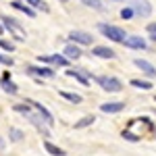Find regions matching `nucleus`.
Listing matches in <instances>:
<instances>
[{
    "instance_id": "1",
    "label": "nucleus",
    "mask_w": 156,
    "mask_h": 156,
    "mask_svg": "<svg viewBox=\"0 0 156 156\" xmlns=\"http://www.w3.org/2000/svg\"><path fill=\"white\" fill-rule=\"evenodd\" d=\"M98 29H100V34L104 37H108L110 42H123L127 34H125V29H121L117 25H108V23H100L98 25Z\"/></svg>"
},
{
    "instance_id": "2",
    "label": "nucleus",
    "mask_w": 156,
    "mask_h": 156,
    "mask_svg": "<svg viewBox=\"0 0 156 156\" xmlns=\"http://www.w3.org/2000/svg\"><path fill=\"white\" fill-rule=\"evenodd\" d=\"M0 21H2L4 31H6V29H9V31H12L17 40H23V37H25V34L21 31V23H19L17 19H12V17H9V15H2V17H0Z\"/></svg>"
},
{
    "instance_id": "3",
    "label": "nucleus",
    "mask_w": 156,
    "mask_h": 156,
    "mask_svg": "<svg viewBox=\"0 0 156 156\" xmlns=\"http://www.w3.org/2000/svg\"><path fill=\"white\" fill-rule=\"evenodd\" d=\"M98 85L102 87V90H106V92H119L121 87H123V83H121L117 77H106V75H100V77H96Z\"/></svg>"
},
{
    "instance_id": "4",
    "label": "nucleus",
    "mask_w": 156,
    "mask_h": 156,
    "mask_svg": "<svg viewBox=\"0 0 156 156\" xmlns=\"http://www.w3.org/2000/svg\"><path fill=\"white\" fill-rule=\"evenodd\" d=\"M129 9L133 11V15H140V17H150L152 15V4L148 0H133Z\"/></svg>"
},
{
    "instance_id": "5",
    "label": "nucleus",
    "mask_w": 156,
    "mask_h": 156,
    "mask_svg": "<svg viewBox=\"0 0 156 156\" xmlns=\"http://www.w3.org/2000/svg\"><path fill=\"white\" fill-rule=\"evenodd\" d=\"M25 119L29 121V123H34V125H36V129H37L40 133H44V135H48V133H50V129H48L50 125H48L44 119H42L37 112H34V110H31V112H27V115H25Z\"/></svg>"
},
{
    "instance_id": "6",
    "label": "nucleus",
    "mask_w": 156,
    "mask_h": 156,
    "mask_svg": "<svg viewBox=\"0 0 156 156\" xmlns=\"http://www.w3.org/2000/svg\"><path fill=\"white\" fill-rule=\"evenodd\" d=\"M69 40H73L75 44H81V46H87V44H92V42H94L92 34L81 31V29H75V31H71V34H69Z\"/></svg>"
},
{
    "instance_id": "7",
    "label": "nucleus",
    "mask_w": 156,
    "mask_h": 156,
    "mask_svg": "<svg viewBox=\"0 0 156 156\" xmlns=\"http://www.w3.org/2000/svg\"><path fill=\"white\" fill-rule=\"evenodd\" d=\"M40 62H48L54 67H69V58H65L62 54H50V56H37Z\"/></svg>"
},
{
    "instance_id": "8",
    "label": "nucleus",
    "mask_w": 156,
    "mask_h": 156,
    "mask_svg": "<svg viewBox=\"0 0 156 156\" xmlns=\"http://www.w3.org/2000/svg\"><path fill=\"white\" fill-rule=\"evenodd\" d=\"M123 42H125L127 48H131V50H146V48H148V46H146V40H144V37H140V36L125 37Z\"/></svg>"
},
{
    "instance_id": "9",
    "label": "nucleus",
    "mask_w": 156,
    "mask_h": 156,
    "mask_svg": "<svg viewBox=\"0 0 156 156\" xmlns=\"http://www.w3.org/2000/svg\"><path fill=\"white\" fill-rule=\"evenodd\" d=\"M0 87H2L6 94H11V96H15V94L19 92V90H17V85L12 83V79H11V75H9V73H4V75H2V79H0Z\"/></svg>"
},
{
    "instance_id": "10",
    "label": "nucleus",
    "mask_w": 156,
    "mask_h": 156,
    "mask_svg": "<svg viewBox=\"0 0 156 156\" xmlns=\"http://www.w3.org/2000/svg\"><path fill=\"white\" fill-rule=\"evenodd\" d=\"M135 62V67L140 69L142 73H146V75H150V77H156V67H152L148 60H142V58H135L133 60Z\"/></svg>"
},
{
    "instance_id": "11",
    "label": "nucleus",
    "mask_w": 156,
    "mask_h": 156,
    "mask_svg": "<svg viewBox=\"0 0 156 156\" xmlns=\"http://www.w3.org/2000/svg\"><path fill=\"white\" fill-rule=\"evenodd\" d=\"M25 71L29 73V75H37V77H48V79L54 77V71L52 69H46V67H27Z\"/></svg>"
},
{
    "instance_id": "12",
    "label": "nucleus",
    "mask_w": 156,
    "mask_h": 156,
    "mask_svg": "<svg viewBox=\"0 0 156 156\" xmlns=\"http://www.w3.org/2000/svg\"><path fill=\"white\" fill-rule=\"evenodd\" d=\"M67 75H69V77H73V79H77L81 85H90V79H92V77H90V73L75 71V69H69V71H67Z\"/></svg>"
},
{
    "instance_id": "13",
    "label": "nucleus",
    "mask_w": 156,
    "mask_h": 156,
    "mask_svg": "<svg viewBox=\"0 0 156 156\" xmlns=\"http://www.w3.org/2000/svg\"><path fill=\"white\" fill-rule=\"evenodd\" d=\"M92 54L94 56H100V58H115V50L108 48V46H94L92 48Z\"/></svg>"
},
{
    "instance_id": "14",
    "label": "nucleus",
    "mask_w": 156,
    "mask_h": 156,
    "mask_svg": "<svg viewBox=\"0 0 156 156\" xmlns=\"http://www.w3.org/2000/svg\"><path fill=\"white\" fill-rule=\"evenodd\" d=\"M123 108H125L123 102H106V104H102V106H100V110L108 115V112H121Z\"/></svg>"
},
{
    "instance_id": "15",
    "label": "nucleus",
    "mask_w": 156,
    "mask_h": 156,
    "mask_svg": "<svg viewBox=\"0 0 156 156\" xmlns=\"http://www.w3.org/2000/svg\"><path fill=\"white\" fill-rule=\"evenodd\" d=\"M65 58H71V60H77L81 58V48L79 46H65Z\"/></svg>"
},
{
    "instance_id": "16",
    "label": "nucleus",
    "mask_w": 156,
    "mask_h": 156,
    "mask_svg": "<svg viewBox=\"0 0 156 156\" xmlns=\"http://www.w3.org/2000/svg\"><path fill=\"white\" fill-rule=\"evenodd\" d=\"M58 96L65 98V100H69V102H73V104H81V102H83L81 94H73V92H65V90H58Z\"/></svg>"
},
{
    "instance_id": "17",
    "label": "nucleus",
    "mask_w": 156,
    "mask_h": 156,
    "mask_svg": "<svg viewBox=\"0 0 156 156\" xmlns=\"http://www.w3.org/2000/svg\"><path fill=\"white\" fill-rule=\"evenodd\" d=\"M44 148H46V152H48V154H52V156H65V154H67L62 148L54 146L52 142H44Z\"/></svg>"
},
{
    "instance_id": "18",
    "label": "nucleus",
    "mask_w": 156,
    "mask_h": 156,
    "mask_svg": "<svg viewBox=\"0 0 156 156\" xmlns=\"http://www.w3.org/2000/svg\"><path fill=\"white\" fill-rule=\"evenodd\" d=\"M12 9H17V11L25 12V15H27V17H31V19L36 17L34 9H31V6H27V4H23V2H17V0H15V2H12Z\"/></svg>"
},
{
    "instance_id": "19",
    "label": "nucleus",
    "mask_w": 156,
    "mask_h": 156,
    "mask_svg": "<svg viewBox=\"0 0 156 156\" xmlns=\"http://www.w3.org/2000/svg\"><path fill=\"white\" fill-rule=\"evenodd\" d=\"M94 121H96L94 115H87V117H83V119H79L77 123H75V129H85V127H90Z\"/></svg>"
},
{
    "instance_id": "20",
    "label": "nucleus",
    "mask_w": 156,
    "mask_h": 156,
    "mask_svg": "<svg viewBox=\"0 0 156 156\" xmlns=\"http://www.w3.org/2000/svg\"><path fill=\"white\" fill-rule=\"evenodd\" d=\"M29 6H36V9H40V11H44V12H50V6L44 2V0H25Z\"/></svg>"
},
{
    "instance_id": "21",
    "label": "nucleus",
    "mask_w": 156,
    "mask_h": 156,
    "mask_svg": "<svg viewBox=\"0 0 156 156\" xmlns=\"http://www.w3.org/2000/svg\"><path fill=\"white\" fill-rule=\"evenodd\" d=\"M12 110H15V112H19V115H27V112H31V106H29V104H27V102H25V104H15V106H12Z\"/></svg>"
},
{
    "instance_id": "22",
    "label": "nucleus",
    "mask_w": 156,
    "mask_h": 156,
    "mask_svg": "<svg viewBox=\"0 0 156 156\" xmlns=\"http://www.w3.org/2000/svg\"><path fill=\"white\" fill-rule=\"evenodd\" d=\"M131 85L133 87H142V90H150L152 83L150 81H144V79H131Z\"/></svg>"
},
{
    "instance_id": "23",
    "label": "nucleus",
    "mask_w": 156,
    "mask_h": 156,
    "mask_svg": "<svg viewBox=\"0 0 156 156\" xmlns=\"http://www.w3.org/2000/svg\"><path fill=\"white\" fill-rule=\"evenodd\" d=\"M9 137H11L12 142H19V140H23V131H19V129L12 127L11 131H9Z\"/></svg>"
},
{
    "instance_id": "24",
    "label": "nucleus",
    "mask_w": 156,
    "mask_h": 156,
    "mask_svg": "<svg viewBox=\"0 0 156 156\" xmlns=\"http://www.w3.org/2000/svg\"><path fill=\"white\" fill-rule=\"evenodd\" d=\"M81 2L87 4V6H92V9H98V11L102 9V2H100V0H81Z\"/></svg>"
},
{
    "instance_id": "25",
    "label": "nucleus",
    "mask_w": 156,
    "mask_h": 156,
    "mask_svg": "<svg viewBox=\"0 0 156 156\" xmlns=\"http://www.w3.org/2000/svg\"><path fill=\"white\" fill-rule=\"evenodd\" d=\"M0 48L6 50V52H12V50H15V46H12L11 42H6V40H0Z\"/></svg>"
},
{
    "instance_id": "26",
    "label": "nucleus",
    "mask_w": 156,
    "mask_h": 156,
    "mask_svg": "<svg viewBox=\"0 0 156 156\" xmlns=\"http://www.w3.org/2000/svg\"><path fill=\"white\" fill-rule=\"evenodd\" d=\"M121 135H123L125 140H129V142H137V140H140L137 135H133V133H131V131H127V129H125V131L121 133Z\"/></svg>"
},
{
    "instance_id": "27",
    "label": "nucleus",
    "mask_w": 156,
    "mask_h": 156,
    "mask_svg": "<svg viewBox=\"0 0 156 156\" xmlns=\"http://www.w3.org/2000/svg\"><path fill=\"white\" fill-rule=\"evenodd\" d=\"M131 17H133V11L129 6H125V9L121 11V19H131Z\"/></svg>"
},
{
    "instance_id": "28",
    "label": "nucleus",
    "mask_w": 156,
    "mask_h": 156,
    "mask_svg": "<svg viewBox=\"0 0 156 156\" xmlns=\"http://www.w3.org/2000/svg\"><path fill=\"white\" fill-rule=\"evenodd\" d=\"M12 62H15V60H12L11 56H6V54H0V65H9V67H11Z\"/></svg>"
},
{
    "instance_id": "29",
    "label": "nucleus",
    "mask_w": 156,
    "mask_h": 156,
    "mask_svg": "<svg viewBox=\"0 0 156 156\" xmlns=\"http://www.w3.org/2000/svg\"><path fill=\"white\" fill-rule=\"evenodd\" d=\"M148 34L152 36V34H156V23H150L148 25Z\"/></svg>"
},
{
    "instance_id": "30",
    "label": "nucleus",
    "mask_w": 156,
    "mask_h": 156,
    "mask_svg": "<svg viewBox=\"0 0 156 156\" xmlns=\"http://www.w3.org/2000/svg\"><path fill=\"white\" fill-rule=\"evenodd\" d=\"M2 148H4V140L0 137V150H2Z\"/></svg>"
},
{
    "instance_id": "31",
    "label": "nucleus",
    "mask_w": 156,
    "mask_h": 156,
    "mask_svg": "<svg viewBox=\"0 0 156 156\" xmlns=\"http://www.w3.org/2000/svg\"><path fill=\"white\" fill-rule=\"evenodd\" d=\"M0 34H4V27H2V23H0Z\"/></svg>"
},
{
    "instance_id": "32",
    "label": "nucleus",
    "mask_w": 156,
    "mask_h": 156,
    "mask_svg": "<svg viewBox=\"0 0 156 156\" xmlns=\"http://www.w3.org/2000/svg\"><path fill=\"white\" fill-rule=\"evenodd\" d=\"M152 40H154V42H156V34H152Z\"/></svg>"
},
{
    "instance_id": "33",
    "label": "nucleus",
    "mask_w": 156,
    "mask_h": 156,
    "mask_svg": "<svg viewBox=\"0 0 156 156\" xmlns=\"http://www.w3.org/2000/svg\"><path fill=\"white\" fill-rule=\"evenodd\" d=\"M58 2H69V0H58Z\"/></svg>"
},
{
    "instance_id": "34",
    "label": "nucleus",
    "mask_w": 156,
    "mask_h": 156,
    "mask_svg": "<svg viewBox=\"0 0 156 156\" xmlns=\"http://www.w3.org/2000/svg\"><path fill=\"white\" fill-rule=\"evenodd\" d=\"M112 2H121V0H112Z\"/></svg>"
},
{
    "instance_id": "35",
    "label": "nucleus",
    "mask_w": 156,
    "mask_h": 156,
    "mask_svg": "<svg viewBox=\"0 0 156 156\" xmlns=\"http://www.w3.org/2000/svg\"><path fill=\"white\" fill-rule=\"evenodd\" d=\"M154 100H156V96H154Z\"/></svg>"
}]
</instances>
